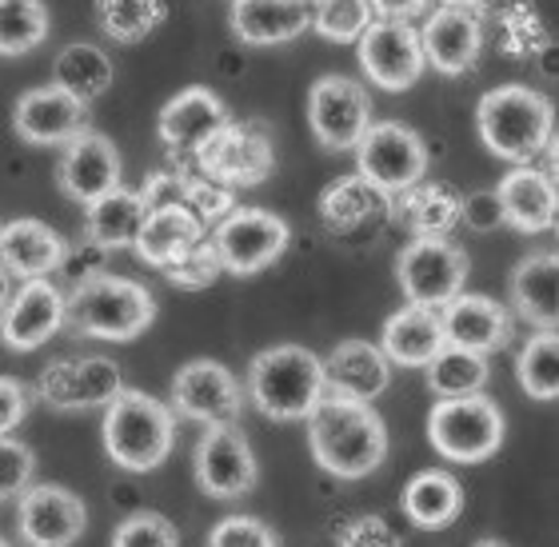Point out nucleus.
I'll use <instances>...</instances> for the list:
<instances>
[{
	"instance_id": "5",
	"label": "nucleus",
	"mask_w": 559,
	"mask_h": 547,
	"mask_svg": "<svg viewBox=\"0 0 559 547\" xmlns=\"http://www.w3.org/2000/svg\"><path fill=\"white\" fill-rule=\"evenodd\" d=\"M84 336L108 340V344H129L144 336L156 320V300L136 280L124 276H88L76 284L72 300L64 304Z\"/></svg>"
},
{
	"instance_id": "12",
	"label": "nucleus",
	"mask_w": 559,
	"mask_h": 547,
	"mask_svg": "<svg viewBox=\"0 0 559 547\" xmlns=\"http://www.w3.org/2000/svg\"><path fill=\"white\" fill-rule=\"evenodd\" d=\"M197 484L212 500H240L257 488V452L236 424H209L192 460Z\"/></svg>"
},
{
	"instance_id": "47",
	"label": "nucleus",
	"mask_w": 559,
	"mask_h": 547,
	"mask_svg": "<svg viewBox=\"0 0 559 547\" xmlns=\"http://www.w3.org/2000/svg\"><path fill=\"white\" fill-rule=\"evenodd\" d=\"M9 296H12V284H9V276H4V269H0V312H4Z\"/></svg>"
},
{
	"instance_id": "6",
	"label": "nucleus",
	"mask_w": 559,
	"mask_h": 547,
	"mask_svg": "<svg viewBox=\"0 0 559 547\" xmlns=\"http://www.w3.org/2000/svg\"><path fill=\"white\" fill-rule=\"evenodd\" d=\"M503 412L500 404L484 392L472 396H448L436 400L428 412V440L431 448L452 460V464H484L503 448Z\"/></svg>"
},
{
	"instance_id": "44",
	"label": "nucleus",
	"mask_w": 559,
	"mask_h": 547,
	"mask_svg": "<svg viewBox=\"0 0 559 547\" xmlns=\"http://www.w3.org/2000/svg\"><path fill=\"white\" fill-rule=\"evenodd\" d=\"M336 547H404V539L384 515H356L336 532Z\"/></svg>"
},
{
	"instance_id": "39",
	"label": "nucleus",
	"mask_w": 559,
	"mask_h": 547,
	"mask_svg": "<svg viewBox=\"0 0 559 547\" xmlns=\"http://www.w3.org/2000/svg\"><path fill=\"white\" fill-rule=\"evenodd\" d=\"M376 21L368 0H312V24L316 33L332 45H356L360 33Z\"/></svg>"
},
{
	"instance_id": "22",
	"label": "nucleus",
	"mask_w": 559,
	"mask_h": 547,
	"mask_svg": "<svg viewBox=\"0 0 559 547\" xmlns=\"http://www.w3.org/2000/svg\"><path fill=\"white\" fill-rule=\"evenodd\" d=\"M84 120H88V105L72 100L57 84L28 88L16 100V108H12V129H16V136L36 144V148L69 144L76 132H84Z\"/></svg>"
},
{
	"instance_id": "21",
	"label": "nucleus",
	"mask_w": 559,
	"mask_h": 547,
	"mask_svg": "<svg viewBox=\"0 0 559 547\" xmlns=\"http://www.w3.org/2000/svg\"><path fill=\"white\" fill-rule=\"evenodd\" d=\"M440 324H443V344H455V348H467V352H484V356L508 348L515 336L512 312H508L500 300L479 296V292H460L455 300L443 304Z\"/></svg>"
},
{
	"instance_id": "33",
	"label": "nucleus",
	"mask_w": 559,
	"mask_h": 547,
	"mask_svg": "<svg viewBox=\"0 0 559 547\" xmlns=\"http://www.w3.org/2000/svg\"><path fill=\"white\" fill-rule=\"evenodd\" d=\"M396 197V212L416 228V236H452V228L467 212V204L455 197L452 185H412Z\"/></svg>"
},
{
	"instance_id": "26",
	"label": "nucleus",
	"mask_w": 559,
	"mask_h": 547,
	"mask_svg": "<svg viewBox=\"0 0 559 547\" xmlns=\"http://www.w3.org/2000/svg\"><path fill=\"white\" fill-rule=\"evenodd\" d=\"M204 240V221H200L197 212L173 200V204H152L144 212V224H140L136 233V257L148 264V269L164 272L173 260H180L188 248Z\"/></svg>"
},
{
	"instance_id": "32",
	"label": "nucleus",
	"mask_w": 559,
	"mask_h": 547,
	"mask_svg": "<svg viewBox=\"0 0 559 547\" xmlns=\"http://www.w3.org/2000/svg\"><path fill=\"white\" fill-rule=\"evenodd\" d=\"M52 84L64 88L72 100H96L112 88V60H108L105 48L88 45V40H76V45L60 48L57 64H52Z\"/></svg>"
},
{
	"instance_id": "4",
	"label": "nucleus",
	"mask_w": 559,
	"mask_h": 547,
	"mask_svg": "<svg viewBox=\"0 0 559 547\" xmlns=\"http://www.w3.org/2000/svg\"><path fill=\"white\" fill-rule=\"evenodd\" d=\"M324 392V364L300 344L264 348L248 364V396L269 419H304Z\"/></svg>"
},
{
	"instance_id": "24",
	"label": "nucleus",
	"mask_w": 559,
	"mask_h": 547,
	"mask_svg": "<svg viewBox=\"0 0 559 547\" xmlns=\"http://www.w3.org/2000/svg\"><path fill=\"white\" fill-rule=\"evenodd\" d=\"M320 364H324V388L332 396L372 404L392 384V364L380 352V344H368V340H344Z\"/></svg>"
},
{
	"instance_id": "50",
	"label": "nucleus",
	"mask_w": 559,
	"mask_h": 547,
	"mask_svg": "<svg viewBox=\"0 0 559 547\" xmlns=\"http://www.w3.org/2000/svg\"><path fill=\"white\" fill-rule=\"evenodd\" d=\"M0 547H9V544H4V539H0Z\"/></svg>"
},
{
	"instance_id": "37",
	"label": "nucleus",
	"mask_w": 559,
	"mask_h": 547,
	"mask_svg": "<svg viewBox=\"0 0 559 547\" xmlns=\"http://www.w3.org/2000/svg\"><path fill=\"white\" fill-rule=\"evenodd\" d=\"M515 376L524 396L556 400L559 396V336L556 332H532L515 360Z\"/></svg>"
},
{
	"instance_id": "30",
	"label": "nucleus",
	"mask_w": 559,
	"mask_h": 547,
	"mask_svg": "<svg viewBox=\"0 0 559 547\" xmlns=\"http://www.w3.org/2000/svg\"><path fill=\"white\" fill-rule=\"evenodd\" d=\"M400 508L419 532H443L452 527L464 512V488L452 472L424 467L408 479V488L400 491Z\"/></svg>"
},
{
	"instance_id": "1",
	"label": "nucleus",
	"mask_w": 559,
	"mask_h": 547,
	"mask_svg": "<svg viewBox=\"0 0 559 547\" xmlns=\"http://www.w3.org/2000/svg\"><path fill=\"white\" fill-rule=\"evenodd\" d=\"M312 460L336 479H364L388 460V428L372 404L324 392L308 412Z\"/></svg>"
},
{
	"instance_id": "25",
	"label": "nucleus",
	"mask_w": 559,
	"mask_h": 547,
	"mask_svg": "<svg viewBox=\"0 0 559 547\" xmlns=\"http://www.w3.org/2000/svg\"><path fill=\"white\" fill-rule=\"evenodd\" d=\"M228 24L252 48L288 45V40L308 33L312 0H233Z\"/></svg>"
},
{
	"instance_id": "3",
	"label": "nucleus",
	"mask_w": 559,
	"mask_h": 547,
	"mask_svg": "<svg viewBox=\"0 0 559 547\" xmlns=\"http://www.w3.org/2000/svg\"><path fill=\"white\" fill-rule=\"evenodd\" d=\"M105 452L124 472H156L176 443V412L136 388H120L105 404Z\"/></svg>"
},
{
	"instance_id": "15",
	"label": "nucleus",
	"mask_w": 559,
	"mask_h": 547,
	"mask_svg": "<svg viewBox=\"0 0 559 547\" xmlns=\"http://www.w3.org/2000/svg\"><path fill=\"white\" fill-rule=\"evenodd\" d=\"M245 408V388L224 364L192 360L173 376V412L197 424H236Z\"/></svg>"
},
{
	"instance_id": "41",
	"label": "nucleus",
	"mask_w": 559,
	"mask_h": 547,
	"mask_svg": "<svg viewBox=\"0 0 559 547\" xmlns=\"http://www.w3.org/2000/svg\"><path fill=\"white\" fill-rule=\"evenodd\" d=\"M221 260H216V248H212V240H197V245L188 248L185 257L173 260L168 269H164V276L173 280L176 288H188V292H200L209 288L212 280L221 276Z\"/></svg>"
},
{
	"instance_id": "13",
	"label": "nucleus",
	"mask_w": 559,
	"mask_h": 547,
	"mask_svg": "<svg viewBox=\"0 0 559 547\" xmlns=\"http://www.w3.org/2000/svg\"><path fill=\"white\" fill-rule=\"evenodd\" d=\"M360 48V69L364 76L384 88V93H404L424 76V48H419V33L412 21H384L376 16L356 40Z\"/></svg>"
},
{
	"instance_id": "17",
	"label": "nucleus",
	"mask_w": 559,
	"mask_h": 547,
	"mask_svg": "<svg viewBox=\"0 0 559 547\" xmlns=\"http://www.w3.org/2000/svg\"><path fill=\"white\" fill-rule=\"evenodd\" d=\"M228 108L224 100L212 88L204 84H188L180 93L160 108V117H156V132H160V144L173 156H192L197 160V152L209 144L216 132L228 124Z\"/></svg>"
},
{
	"instance_id": "34",
	"label": "nucleus",
	"mask_w": 559,
	"mask_h": 547,
	"mask_svg": "<svg viewBox=\"0 0 559 547\" xmlns=\"http://www.w3.org/2000/svg\"><path fill=\"white\" fill-rule=\"evenodd\" d=\"M388 209V197L376 185H368L360 173L356 176H336L332 185L320 192V221L336 233L360 228L364 221H372L376 212Z\"/></svg>"
},
{
	"instance_id": "16",
	"label": "nucleus",
	"mask_w": 559,
	"mask_h": 547,
	"mask_svg": "<svg viewBox=\"0 0 559 547\" xmlns=\"http://www.w3.org/2000/svg\"><path fill=\"white\" fill-rule=\"evenodd\" d=\"M64 296L48 276L21 280V288L12 292L4 312H0V340L12 352H36L64 328Z\"/></svg>"
},
{
	"instance_id": "10",
	"label": "nucleus",
	"mask_w": 559,
	"mask_h": 547,
	"mask_svg": "<svg viewBox=\"0 0 559 547\" xmlns=\"http://www.w3.org/2000/svg\"><path fill=\"white\" fill-rule=\"evenodd\" d=\"M200 173L224 188H257L276 168V144L264 124H236L228 120L216 136L197 152Z\"/></svg>"
},
{
	"instance_id": "35",
	"label": "nucleus",
	"mask_w": 559,
	"mask_h": 547,
	"mask_svg": "<svg viewBox=\"0 0 559 547\" xmlns=\"http://www.w3.org/2000/svg\"><path fill=\"white\" fill-rule=\"evenodd\" d=\"M424 376H428V388L436 392V400L448 396H472V392H484L491 376V364L484 352H467L455 348V344H443L428 364H424Z\"/></svg>"
},
{
	"instance_id": "8",
	"label": "nucleus",
	"mask_w": 559,
	"mask_h": 547,
	"mask_svg": "<svg viewBox=\"0 0 559 547\" xmlns=\"http://www.w3.org/2000/svg\"><path fill=\"white\" fill-rule=\"evenodd\" d=\"M352 152H356L360 176L384 197H396L404 188L419 185L428 173V144L404 120H372Z\"/></svg>"
},
{
	"instance_id": "38",
	"label": "nucleus",
	"mask_w": 559,
	"mask_h": 547,
	"mask_svg": "<svg viewBox=\"0 0 559 547\" xmlns=\"http://www.w3.org/2000/svg\"><path fill=\"white\" fill-rule=\"evenodd\" d=\"M45 0H0V57H24L45 45Z\"/></svg>"
},
{
	"instance_id": "43",
	"label": "nucleus",
	"mask_w": 559,
	"mask_h": 547,
	"mask_svg": "<svg viewBox=\"0 0 559 547\" xmlns=\"http://www.w3.org/2000/svg\"><path fill=\"white\" fill-rule=\"evenodd\" d=\"M209 547H280V536L257 515H228L209 532Z\"/></svg>"
},
{
	"instance_id": "40",
	"label": "nucleus",
	"mask_w": 559,
	"mask_h": 547,
	"mask_svg": "<svg viewBox=\"0 0 559 547\" xmlns=\"http://www.w3.org/2000/svg\"><path fill=\"white\" fill-rule=\"evenodd\" d=\"M112 547H180V536L160 512H132L112 532Z\"/></svg>"
},
{
	"instance_id": "2",
	"label": "nucleus",
	"mask_w": 559,
	"mask_h": 547,
	"mask_svg": "<svg viewBox=\"0 0 559 547\" xmlns=\"http://www.w3.org/2000/svg\"><path fill=\"white\" fill-rule=\"evenodd\" d=\"M476 129L484 148L508 164H532L551 148L556 136V112L548 96H539L527 84H500L479 96Z\"/></svg>"
},
{
	"instance_id": "19",
	"label": "nucleus",
	"mask_w": 559,
	"mask_h": 547,
	"mask_svg": "<svg viewBox=\"0 0 559 547\" xmlns=\"http://www.w3.org/2000/svg\"><path fill=\"white\" fill-rule=\"evenodd\" d=\"M416 33L424 64L443 76H464L484 48V21L472 9H455V4H440Z\"/></svg>"
},
{
	"instance_id": "7",
	"label": "nucleus",
	"mask_w": 559,
	"mask_h": 547,
	"mask_svg": "<svg viewBox=\"0 0 559 547\" xmlns=\"http://www.w3.org/2000/svg\"><path fill=\"white\" fill-rule=\"evenodd\" d=\"M292 245V228L284 216L269 209H233L216 221L212 248L224 272L233 276H257L272 269Z\"/></svg>"
},
{
	"instance_id": "11",
	"label": "nucleus",
	"mask_w": 559,
	"mask_h": 547,
	"mask_svg": "<svg viewBox=\"0 0 559 547\" xmlns=\"http://www.w3.org/2000/svg\"><path fill=\"white\" fill-rule=\"evenodd\" d=\"M308 124L328 152H352L372 124V96L352 76H320L308 88Z\"/></svg>"
},
{
	"instance_id": "48",
	"label": "nucleus",
	"mask_w": 559,
	"mask_h": 547,
	"mask_svg": "<svg viewBox=\"0 0 559 547\" xmlns=\"http://www.w3.org/2000/svg\"><path fill=\"white\" fill-rule=\"evenodd\" d=\"M440 4H455V9H479V4H488V0H440Z\"/></svg>"
},
{
	"instance_id": "20",
	"label": "nucleus",
	"mask_w": 559,
	"mask_h": 547,
	"mask_svg": "<svg viewBox=\"0 0 559 547\" xmlns=\"http://www.w3.org/2000/svg\"><path fill=\"white\" fill-rule=\"evenodd\" d=\"M60 188L64 197H72L76 204H93L105 192L120 185L124 176V164H120V148L105 132L84 129L64 144V156H60Z\"/></svg>"
},
{
	"instance_id": "28",
	"label": "nucleus",
	"mask_w": 559,
	"mask_h": 547,
	"mask_svg": "<svg viewBox=\"0 0 559 547\" xmlns=\"http://www.w3.org/2000/svg\"><path fill=\"white\" fill-rule=\"evenodd\" d=\"M512 308L532 332H556L559 320V260L556 252H532L512 269Z\"/></svg>"
},
{
	"instance_id": "29",
	"label": "nucleus",
	"mask_w": 559,
	"mask_h": 547,
	"mask_svg": "<svg viewBox=\"0 0 559 547\" xmlns=\"http://www.w3.org/2000/svg\"><path fill=\"white\" fill-rule=\"evenodd\" d=\"M440 348H443L440 308L404 304L400 312H392L384 320L380 352L388 356V364H400V368H424Z\"/></svg>"
},
{
	"instance_id": "14",
	"label": "nucleus",
	"mask_w": 559,
	"mask_h": 547,
	"mask_svg": "<svg viewBox=\"0 0 559 547\" xmlns=\"http://www.w3.org/2000/svg\"><path fill=\"white\" fill-rule=\"evenodd\" d=\"M16 532L28 547H72L88 532V508L60 484H28L16 508Z\"/></svg>"
},
{
	"instance_id": "9",
	"label": "nucleus",
	"mask_w": 559,
	"mask_h": 547,
	"mask_svg": "<svg viewBox=\"0 0 559 547\" xmlns=\"http://www.w3.org/2000/svg\"><path fill=\"white\" fill-rule=\"evenodd\" d=\"M396 280L408 304L443 308V304L455 300L464 292V280H467L464 248L452 245L448 236H416L400 252Z\"/></svg>"
},
{
	"instance_id": "36",
	"label": "nucleus",
	"mask_w": 559,
	"mask_h": 547,
	"mask_svg": "<svg viewBox=\"0 0 559 547\" xmlns=\"http://www.w3.org/2000/svg\"><path fill=\"white\" fill-rule=\"evenodd\" d=\"M96 24L117 45H140L164 24V0H96Z\"/></svg>"
},
{
	"instance_id": "42",
	"label": "nucleus",
	"mask_w": 559,
	"mask_h": 547,
	"mask_svg": "<svg viewBox=\"0 0 559 547\" xmlns=\"http://www.w3.org/2000/svg\"><path fill=\"white\" fill-rule=\"evenodd\" d=\"M33 472H36L33 448L12 440V436H0V503L21 500V491L33 484Z\"/></svg>"
},
{
	"instance_id": "49",
	"label": "nucleus",
	"mask_w": 559,
	"mask_h": 547,
	"mask_svg": "<svg viewBox=\"0 0 559 547\" xmlns=\"http://www.w3.org/2000/svg\"><path fill=\"white\" fill-rule=\"evenodd\" d=\"M476 547H503V544H500V539H479Z\"/></svg>"
},
{
	"instance_id": "27",
	"label": "nucleus",
	"mask_w": 559,
	"mask_h": 547,
	"mask_svg": "<svg viewBox=\"0 0 559 547\" xmlns=\"http://www.w3.org/2000/svg\"><path fill=\"white\" fill-rule=\"evenodd\" d=\"M64 257H69V245L36 216H21V221H9L0 228V269H4V276H48L64 264Z\"/></svg>"
},
{
	"instance_id": "31",
	"label": "nucleus",
	"mask_w": 559,
	"mask_h": 547,
	"mask_svg": "<svg viewBox=\"0 0 559 547\" xmlns=\"http://www.w3.org/2000/svg\"><path fill=\"white\" fill-rule=\"evenodd\" d=\"M144 212H148L144 197L129 192L124 185H117L100 200L84 204V236H88L96 248H105V252L132 248L136 245L140 224H144Z\"/></svg>"
},
{
	"instance_id": "46",
	"label": "nucleus",
	"mask_w": 559,
	"mask_h": 547,
	"mask_svg": "<svg viewBox=\"0 0 559 547\" xmlns=\"http://www.w3.org/2000/svg\"><path fill=\"white\" fill-rule=\"evenodd\" d=\"M368 4L384 21H412V16H419V12L428 9V0H368Z\"/></svg>"
},
{
	"instance_id": "23",
	"label": "nucleus",
	"mask_w": 559,
	"mask_h": 547,
	"mask_svg": "<svg viewBox=\"0 0 559 547\" xmlns=\"http://www.w3.org/2000/svg\"><path fill=\"white\" fill-rule=\"evenodd\" d=\"M496 212L515 233H548L559 216V197L551 173H539L532 164H515L512 173L496 185Z\"/></svg>"
},
{
	"instance_id": "18",
	"label": "nucleus",
	"mask_w": 559,
	"mask_h": 547,
	"mask_svg": "<svg viewBox=\"0 0 559 547\" xmlns=\"http://www.w3.org/2000/svg\"><path fill=\"white\" fill-rule=\"evenodd\" d=\"M124 388V372L105 356H81V360L48 364L40 376V396L60 412L105 408Z\"/></svg>"
},
{
	"instance_id": "45",
	"label": "nucleus",
	"mask_w": 559,
	"mask_h": 547,
	"mask_svg": "<svg viewBox=\"0 0 559 547\" xmlns=\"http://www.w3.org/2000/svg\"><path fill=\"white\" fill-rule=\"evenodd\" d=\"M28 408H33V400H28L24 380H16V376H0V436H12V431L21 428Z\"/></svg>"
}]
</instances>
